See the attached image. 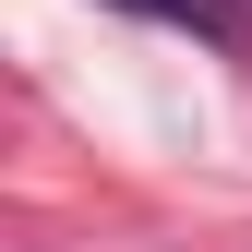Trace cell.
Segmentation results:
<instances>
[{"mask_svg": "<svg viewBox=\"0 0 252 252\" xmlns=\"http://www.w3.org/2000/svg\"><path fill=\"white\" fill-rule=\"evenodd\" d=\"M120 12L180 24V36H204V48H240V0H120Z\"/></svg>", "mask_w": 252, "mask_h": 252, "instance_id": "1", "label": "cell"}]
</instances>
